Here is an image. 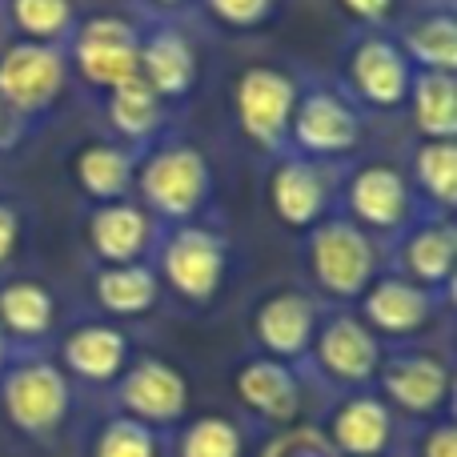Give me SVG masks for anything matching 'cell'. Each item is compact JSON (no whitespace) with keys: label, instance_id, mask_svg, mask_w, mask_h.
I'll use <instances>...</instances> for the list:
<instances>
[{"label":"cell","instance_id":"obj_18","mask_svg":"<svg viewBox=\"0 0 457 457\" xmlns=\"http://www.w3.org/2000/svg\"><path fill=\"white\" fill-rule=\"evenodd\" d=\"M137 77L161 96V101H185L197 85V48L181 29H157L141 37V69Z\"/></svg>","mask_w":457,"mask_h":457},{"label":"cell","instance_id":"obj_4","mask_svg":"<svg viewBox=\"0 0 457 457\" xmlns=\"http://www.w3.org/2000/svg\"><path fill=\"white\" fill-rule=\"evenodd\" d=\"M297 109V85L289 72L273 64H253L233 85V112L245 141L257 149L277 153L289 141V120Z\"/></svg>","mask_w":457,"mask_h":457},{"label":"cell","instance_id":"obj_21","mask_svg":"<svg viewBox=\"0 0 457 457\" xmlns=\"http://www.w3.org/2000/svg\"><path fill=\"white\" fill-rule=\"evenodd\" d=\"M85 233L104 265H133V261H141L145 245L153 241V221L141 205L112 201V205H96L88 213Z\"/></svg>","mask_w":457,"mask_h":457},{"label":"cell","instance_id":"obj_9","mask_svg":"<svg viewBox=\"0 0 457 457\" xmlns=\"http://www.w3.org/2000/svg\"><path fill=\"white\" fill-rule=\"evenodd\" d=\"M228 269V245L213 228L181 225L161 249V273L165 281L193 305H205L217 297Z\"/></svg>","mask_w":457,"mask_h":457},{"label":"cell","instance_id":"obj_24","mask_svg":"<svg viewBox=\"0 0 457 457\" xmlns=\"http://www.w3.org/2000/svg\"><path fill=\"white\" fill-rule=\"evenodd\" d=\"M77 181L96 205H112V201H125L129 185H133V157H129L120 145L109 141H93L77 153Z\"/></svg>","mask_w":457,"mask_h":457},{"label":"cell","instance_id":"obj_19","mask_svg":"<svg viewBox=\"0 0 457 457\" xmlns=\"http://www.w3.org/2000/svg\"><path fill=\"white\" fill-rule=\"evenodd\" d=\"M345 201L361 228H397L410 217V185L394 165H365L349 177Z\"/></svg>","mask_w":457,"mask_h":457},{"label":"cell","instance_id":"obj_16","mask_svg":"<svg viewBox=\"0 0 457 457\" xmlns=\"http://www.w3.org/2000/svg\"><path fill=\"white\" fill-rule=\"evenodd\" d=\"M237 397L253 418L269 421V426H293L301 413V378L293 373V365L273 361V357H253L237 370L233 378Z\"/></svg>","mask_w":457,"mask_h":457},{"label":"cell","instance_id":"obj_17","mask_svg":"<svg viewBox=\"0 0 457 457\" xmlns=\"http://www.w3.org/2000/svg\"><path fill=\"white\" fill-rule=\"evenodd\" d=\"M61 370L69 373V381L109 386L129 370V337L104 321L80 325L61 341Z\"/></svg>","mask_w":457,"mask_h":457},{"label":"cell","instance_id":"obj_8","mask_svg":"<svg viewBox=\"0 0 457 457\" xmlns=\"http://www.w3.org/2000/svg\"><path fill=\"white\" fill-rule=\"evenodd\" d=\"M72 56H77V72L88 85L112 93L117 85L133 80L141 69V32L125 16H88L77 29Z\"/></svg>","mask_w":457,"mask_h":457},{"label":"cell","instance_id":"obj_38","mask_svg":"<svg viewBox=\"0 0 457 457\" xmlns=\"http://www.w3.org/2000/svg\"><path fill=\"white\" fill-rule=\"evenodd\" d=\"M153 4H161V8H181V4H189V0H153Z\"/></svg>","mask_w":457,"mask_h":457},{"label":"cell","instance_id":"obj_33","mask_svg":"<svg viewBox=\"0 0 457 457\" xmlns=\"http://www.w3.org/2000/svg\"><path fill=\"white\" fill-rule=\"evenodd\" d=\"M209 12L228 29H257L273 16L277 0H205Z\"/></svg>","mask_w":457,"mask_h":457},{"label":"cell","instance_id":"obj_28","mask_svg":"<svg viewBox=\"0 0 457 457\" xmlns=\"http://www.w3.org/2000/svg\"><path fill=\"white\" fill-rule=\"evenodd\" d=\"M109 120L129 141H149L161 129V120H165V101L141 77H133L109 93Z\"/></svg>","mask_w":457,"mask_h":457},{"label":"cell","instance_id":"obj_2","mask_svg":"<svg viewBox=\"0 0 457 457\" xmlns=\"http://www.w3.org/2000/svg\"><path fill=\"white\" fill-rule=\"evenodd\" d=\"M309 273L329 297L353 301L378 281V249L370 233L345 217L317 221L309 237Z\"/></svg>","mask_w":457,"mask_h":457},{"label":"cell","instance_id":"obj_27","mask_svg":"<svg viewBox=\"0 0 457 457\" xmlns=\"http://www.w3.org/2000/svg\"><path fill=\"white\" fill-rule=\"evenodd\" d=\"M405 61L421 72H453L457 69V24L450 12H426L405 29L402 45Z\"/></svg>","mask_w":457,"mask_h":457},{"label":"cell","instance_id":"obj_3","mask_svg":"<svg viewBox=\"0 0 457 457\" xmlns=\"http://www.w3.org/2000/svg\"><path fill=\"white\" fill-rule=\"evenodd\" d=\"M141 197L169 221H189L213 193V169L193 145H165L141 165Z\"/></svg>","mask_w":457,"mask_h":457},{"label":"cell","instance_id":"obj_15","mask_svg":"<svg viewBox=\"0 0 457 457\" xmlns=\"http://www.w3.org/2000/svg\"><path fill=\"white\" fill-rule=\"evenodd\" d=\"M361 321L365 329L378 337V333H389V337H413L421 333L437 313V297L434 289L410 281V277H381L370 289L361 293Z\"/></svg>","mask_w":457,"mask_h":457},{"label":"cell","instance_id":"obj_23","mask_svg":"<svg viewBox=\"0 0 457 457\" xmlns=\"http://www.w3.org/2000/svg\"><path fill=\"white\" fill-rule=\"evenodd\" d=\"M56 301L37 281H8L0 285V333L16 341H37L53 329Z\"/></svg>","mask_w":457,"mask_h":457},{"label":"cell","instance_id":"obj_5","mask_svg":"<svg viewBox=\"0 0 457 457\" xmlns=\"http://www.w3.org/2000/svg\"><path fill=\"white\" fill-rule=\"evenodd\" d=\"M378 389L381 402L394 413H405V418H426L437 421L445 410H450V394H453V378L450 365L434 353H394L381 357L378 370Z\"/></svg>","mask_w":457,"mask_h":457},{"label":"cell","instance_id":"obj_6","mask_svg":"<svg viewBox=\"0 0 457 457\" xmlns=\"http://www.w3.org/2000/svg\"><path fill=\"white\" fill-rule=\"evenodd\" d=\"M69 80L56 45H37V40H16L0 53V109L12 112H45L56 104Z\"/></svg>","mask_w":457,"mask_h":457},{"label":"cell","instance_id":"obj_37","mask_svg":"<svg viewBox=\"0 0 457 457\" xmlns=\"http://www.w3.org/2000/svg\"><path fill=\"white\" fill-rule=\"evenodd\" d=\"M4 365H8V337L0 333V373H4Z\"/></svg>","mask_w":457,"mask_h":457},{"label":"cell","instance_id":"obj_13","mask_svg":"<svg viewBox=\"0 0 457 457\" xmlns=\"http://www.w3.org/2000/svg\"><path fill=\"white\" fill-rule=\"evenodd\" d=\"M317 325L321 321H317L313 297L301 289H281L253 309V337H257V345L265 349V357L285 365L309 353Z\"/></svg>","mask_w":457,"mask_h":457},{"label":"cell","instance_id":"obj_36","mask_svg":"<svg viewBox=\"0 0 457 457\" xmlns=\"http://www.w3.org/2000/svg\"><path fill=\"white\" fill-rule=\"evenodd\" d=\"M16 241H21V213L8 201H0V265L16 253Z\"/></svg>","mask_w":457,"mask_h":457},{"label":"cell","instance_id":"obj_10","mask_svg":"<svg viewBox=\"0 0 457 457\" xmlns=\"http://www.w3.org/2000/svg\"><path fill=\"white\" fill-rule=\"evenodd\" d=\"M289 141L301 149V157H341L361 141V120L349 109V101L333 88H309L297 93V109L289 120Z\"/></svg>","mask_w":457,"mask_h":457},{"label":"cell","instance_id":"obj_12","mask_svg":"<svg viewBox=\"0 0 457 457\" xmlns=\"http://www.w3.org/2000/svg\"><path fill=\"white\" fill-rule=\"evenodd\" d=\"M394 445V410L378 394H349L333 405L325 426V450L333 457H386Z\"/></svg>","mask_w":457,"mask_h":457},{"label":"cell","instance_id":"obj_25","mask_svg":"<svg viewBox=\"0 0 457 457\" xmlns=\"http://www.w3.org/2000/svg\"><path fill=\"white\" fill-rule=\"evenodd\" d=\"M93 289H96L101 309H109V313H117V317H141L157 305L161 285L149 265L133 261V265H104L101 273H96Z\"/></svg>","mask_w":457,"mask_h":457},{"label":"cell","instance_id":"obj_22","mask_svg":"<svg viewBox=\"0 0 457 457\" xmlns=\"http://www.w3.org/2000/svg\"><path fill=\"white\" fill-rule=\"evenodd\" d=\"M410 112L421 141H453L457 133V77L453 72H413Z\"/></svg>","mask_w":457,"mask_h":457},{"label":"cell","instance_id":"obj_39","mask_svg":"<svg viewBox=\"0 0 457 457\" xmlns=\"http://www.w3.org/2000/svg\"><path fill=\"white\" fill-rule=\"evenodd\" d=\"M0 133H4V109H0Z\"/></svg>","mask_w":457,"mask_h":457},{"label":"cell","instance_id":"obj_30","mask_svg":"<svg viewBox=\"0 0 457 457\" xmlns=\"http://www.w3.org/2000/svg\"><path fill=\"white\" fill-rule=\"evenodd\" d=\"M413 177L421 193L437 205L453 209L457 201V145L453 141H421L413 153Z\"/></svg>","mask_w":457,"mask_h":457},{"label":"cell","instance_id":"obj_29","mask_svg":"<svg viewBox=\"0 0 457 457\" xmlns=\"http://www.w3.org/2000/svg\"><path fill=\"white\" fill-rule=\"evenodd\" d=\"M173 457H245V429L225 413H201L181 426Z\"/></svg>","mask_w":457,"mask_h":457},{"label":"cell","instance_id":"obj_1","mask_svg":"<svg viewBox=\"0 0 457 457\" xmlns=\"http://www.w3.org/2000/svg\"><path fill=\"white\" fill-rule=\"evenodd\" d=\"M0 413L29 442H48L61 434L72 413V381L53 361H16L0 373Z\"/></svg>","mask_w":457,"mask_h":457},{"label":"cell","instance_id":"obj_32","mask_svg":"<svg viewBox=\"0 0 457 457\" xmlns=\"http://www.w3.org/2000/svg\"><path fill=\"white\" fill-rule=\"evenodd\" d=\"M8 8L24 40L37 45H56L72 24V0H12Z\"/></svg>","mask_w":457,"mask_h":457},{"label":"cell","instance_id":"obj_7","mask_svg":"<svg viewBox=\"0 0 457 457\" xmlns=\"http://www.w3.org/2000/svg\"><path fill=\"white\" fill-rule=\"evenodd\" d=\"M117 405L149 429L181 426L189 413V381L165 357H141L117 378Z\"/></svg>","mask_w":457,"mask_h":457},{"label":"cell","instance_id":"obj_14","mask_svg":"<svg viewBox=\"0 0 457 457\" xmlns=\"http://www.w3.org/2000/svg\"><path fill=\"white\" fill-rule=\"evenodd\" d=\"M349 85L357 88L365 104L373 109H397L410 96L413 85V64L405 61L402 45L386 37H365L349 48Z\"/></svg>","mask_w":457,"mask_h":457},{"label":"cell","instance_id":"obj_26","mask_svg":"<svg viewBox=\"0 0 457 457\" xmlns=\"http://www.w3.org/2000/svg\"><path fill=\"white\" fill-rule=\"evenodd\" d=\"M405 269L410 281L426 285V289H442L453 281V261H457V237L450 221H429L405 241Z\"/></svg>","mask_w":457,"mask_h":457},{"label":"cell","instance_id":"obj_34","mask_svg":"<svg viewBox=\"0 0 457 457\" xmlns=\"http://www.w3.org/2000/svg\"><path fill=\"white\" fill-rule=\"evenodd\" d=\"M413 457H457V429L450 418L426 421V429L418 434Z\"/></svg>","mask_w":457,"mask_h":457},{"label":"cell","instance_id":"obj_31","mask_svg":"<svg viewBox=\"0 0 457 457\" xmlns=\"http://www.w3.org/2000/svg\"><path fill=\"white\" fill-rule=\"evenodd\" d=\"M88 457H161V437L157 429L117 413V418L101 421L93 445H88Z\"/></svg>","mask_w":457,"mask_h":457},{"label":"cell","instance_id":"obj_20","mask_svg":"<svg viewBox=\"0 0 457 457\" xmlns=\"http://www.w3.org/2000/svg\"><path fill=\"white\" fill-rule=\"evenodd\" d=\"M269 197L273 209L289 228H309L321 221L325 205H329V181L317 169V161L309 157H285L273 169V181H269Z\"/></svg>","mask_w":457,"mask_h":457},{"label":"cell","instance_id":"obj_11","mask_svg":"<svg viewBox=\"0 0 457 457\" xmlns=\"http://www.w3.org/2000/svg\"><path fill=\"white\" fill-rule=\"evenodd\" d=\"M309 349H313L325 378L349 389L370 386L381 370V341L365 329L361 317H349V313L329 317L325 325H317Z\"/></svg>","mask_w":457,"mask_h":457},{"label":"cell","instance_id":"obj_35","mask_svg":"<svg viewBox=\"0 0 457 457\" xmlns=\"http://www.w3.org/2000/svg\"><path fill=\"white\" fill-rule=\"evenodd\" d=\"M397 0H341V8H345L353 21H365V24H381L389 21V12H394Z\"/></svg>","mask_w":457,"mask_h":457}]
</instances>
